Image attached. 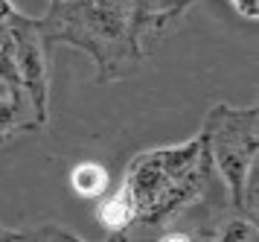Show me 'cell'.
Segmentation results:
<instances>
[{
	"label": "cell",
	"instance_id": "6da1fadb",
	"mask_svg": "<svg viewBox=\"0 0 259 242\" xmlns=\"http://www.w3.org/2000/svg\"><path fill=\"white\" fill-rule=\"evenodd\" d=\"M35 23L47 47L70 44L94 58L99 85L125 79L146 58L131 0H50Z\"/></svg>",
	"mask_w": 259,
	"mask_h": 242
},
{
	"label": "cell",
	"instance_id": "7a4b0ae2",
	"mask_svg": "<svg viewBox=\"0 0 259 242\" xmlns=\"http://www.w3.org/2000/svg\"><path fill=\"white\" fill-rule=\"evenodd\" d=\"M212 178L219 175L201 134L175 146H157L134 155L119 184V193L134 213L131 228H166L169 219H178L204 198Z\"/></svg>",
	"mask_w": 259,
	"mask_h": 242
},
{
	"label": "cell",
	"instance_id": "3957f363",
	"mask_svg": "<svg viewBox=\"0 0 259 242\" xmlns=\"http://www.w3.org/2000/svg\"><path fill=\"white\" fill-rule=\"evenodd\" d=\"M198 134L215 166V175L222 178L224 190H227V201L236 210L242 181H245L250 163L259 161V108L215 102L204 114Z\"/></svg>",
	"mask_w": 259,
	"mask_h": 242
},
{
	"label": "cell",
	"instance_id": "277c9868",
	"mask_svg": "<svg viewBox=\"0 0 259 242\" xmlns=\"http://www.w3.org/2000/svg\"><path fill=\"white\" fill-rule=\"evenodd\" d=\"M6 26H9V50H12L21 88L32 102L38 126H44L50 117V67L44 35L38 29L35 18L18 12L15 6L6 12Z\"/></svg>",
	"mask_w": 259,
	"mask_h": 242
},
{
	"label": "cell",
	"instance_id": "5b68a950",
	"mask_svg": "<svg viewBox=\"0 0 259 242\" xmlns=\"http://www.w3.org/2000/svg\"><path fill=\"white\" fill-rule=\"evenodd\" d=\"M131 3H134V15H137L143 35L169 26L184 12V6L178 0H131Z\"/></svg>",
	"mask_w": 259,
	"mask_h": 242
},
{
	"label": "cell",
	"instance_id": "8992f818",
	"mask_svg": "<svg viewBox=\"0 0 259 242\" xmlns=\"http://www.w3.org/2000/svg\"><path fill=\"white\" fill-rule=\"evenodd\" d=\"M108 169L96 161H82L70 169V187L76 196L82 198H102L108 190Z\"/></svg>",
	"mask_w": 259,
	"mask_h": 242
},
{
	"label": "cell",
	"instance_id": "52a82bcc",
	"mask_svg": "<svg viewBox=\"0 0 259 242\" xmlns=\"http://www.w3.org/2000/svg\"><path fill=\"white\" fill-rule=\"evenodd\" d=\"M96 216H99V222H102L108 231L114 233V236H122V233L131 228V222H134L131 204L125 201V196H122L119 190H117V193H114L111 198H105V201L99 204Z\"/></svg>",
	"mask_w": 259,
	"mask_h": 242
},
{
	"label": "cell",
	"instance_id": "ba28073f",
	"mask_svg": "<svg viewBox=\"0 0 259 242\" xmlns=\"http://www.w3.org/2000/svg\"><path fill=\"white\" fill-rule=\"evenodd\" d=\"M215 239H224V242H256L259 239V231H256V222L239 216L233 210L230 219H224L215 225Z\"/></svg>",
	"mask_w": 259,
	"mask_h": 242
},
{
	"label": "cell",
	"instance_id": "9c48e42d",
	"mask_svg": "<svg viewBox=\"0 0 259 242\" xmlns=\"http://www.w3.org/2000/svg\"><path fill=\"white\" fill-rule=\"evenodd\" d=\"M24 233V239H61V242H79L82 236L79 233L67 231V228H61V225H38L32 231H21Z\"/></svg>",
	"mask_w": 259,
	"mask_h": 242
},
{
	"label": "cell",
	"instance_id": "30bf717a",
	"mask_svg": "<svg viewBox=\"0 0 259 242\" xmlns=\"http://www.w3.org/2000/svg\"><path fill=\"white\" fill-rule=\"evenodd\" d=\"M233 3V9L242 15V18H247V21H256L259 15V0H230Z\"/></svg>",
	"mask_w": 259,
	"mask_h": 242
},
{
	"label": "cell",
	"instance_id": "8fae6325",
	"mask_svg": "<svg viewBox=\"0 0 259 242\" xmlns=\"http://www.w3.org/2000/svg\"><path fill=\"white\" fill-rule=\"evenodd\" d=\"M24 239V233L9 228V225H0V242H21Z\"/></svg>",
	"mask_w": 259,
	"mask_h": 242
},
{
	"label": "cell",
	"instance_id": "7c38bea8",
	"mask_svg": "<svg viewBox=\"0 0 259 242\" xmlns=\"http://www.w3.org/2000/svg\"><path fill=\"white\" fill-rule=\"evenodd\" d=\"M6 41H9V26H6V15H3L0 18V47L6 44Z\"/></svg>",
	"mask_w": 259,
	"mask_h": 242
},
{
	"label": "cell",
	"instance_id": "4fadbf2b",
	"mask_svg": "<svg viewBox=\"0 0 259 242\" xmlns=\"http://www.w3.org/2000/svg\"><path fill=\"white\" fill-rule=\"evenodd\" d=\"M9 9H12V3H9V0H0V18H3Z\"/></svg>",
	"mask_w": 259,
	"mask_h": 242
},
{
	"label": "cell",
	"instance_id": "5bb4252c",
	"mask_svg": "<svg viewBox=\"0 0 259 242\" xmlns=\"http://www.w3.org/2000/svg\"><path fill=\"white\" fill-rule=\"evenodd\" d=\"M178 3H181V6H184V9H187L189 3H192V0H178Z\"/></svg>",
	"mask_w": 259,
	"mask_h": 242
}]
</instances>
